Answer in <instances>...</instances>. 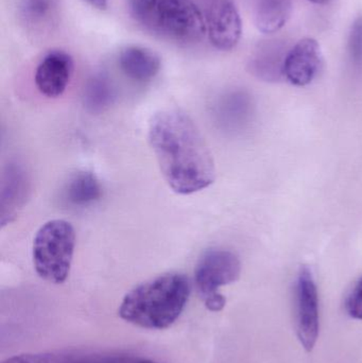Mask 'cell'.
Returning a JSON list of instances; mask_svg holds the SVG:
<instances>
[{
  "label": "cell",
  "mask_w": 362,
  "mask_h": 363,
  "mask_svg": "<svg viewBox=\"0 0 362 363\" xmlns=\"http://www.w3.org/2000/svg\"><path fill=\"white\" fill-rule=\"evenodd\" d=\"M53 10V0H23L21 13L29 25H42Z\"/></svg>",
  "instance_id": "obj_17"
},
{
  "label": "cell",
  "mask_w": 362,
  "mask_h": 363,
  "mask_svg": "<svg viewBox=\"0 0 362 363\" xmlns=\"http://www.w3.org/2000/svg\"><path fill=\"white\" fill-rule=\"evenodd\" d=\"M287 52L276 43H266L259 47L250 59L249 69L257 78L267 82H276L284 78L285 57Z\"/></svg>",
  "instance_id": "obj_12"
},
{
  "label": "cell",
  "mask_w": 362,
  "mask_h": 363,
  "mask_svg": "<svg viewBox=\"0 0 362 363\" xmlns=\"http://www.w3.org/2000/svg\"><path fill=\"white\" fill-rule=\"evenodd\" d=\"M297 334L306 352H312L320 330L319 294L310 269L300 271L297 281Z\"/></svg>",
  "instance_id": "obj_6"
},
{
  "label": "cell",
  "mask_w": 362,
  "mask_h": 363,
  "mask_svg": "<svg viewBox=\"0 0 362 363\" xmlns=\"http://www.w3.org/2000/svg\"><path fill=\"white\" fill-rule=\"evenodd\" d=\"M76 247V232L63 219L50 220L40 226L34 237L32 258L40 279L48 283L63 284L69 277Z\"/></svg>",
  "instance_id": "obj_3"
},
{
  "label": "cell",
  "mask_w": 362,
  "mask_h": 363,
  "mask_svg": "<svg viewBox=\"0 0 362 363\" xmlns=\"http://www.w3.org/2000/svg\"><path fill=\"white\" fill-rule=\"evenodd\" d=\"M63 198L74 207H86L101 199L102 186L95 174L78 172L68 179L64 187Z\"/></svg>",
  "instance_id": "obj_13"
},
{
  "label": "cell",
  "mask_w": 362,
  "mask_h": 363,
  "mask_svg": "<svg viewBox=\"0 0 362 363\" xmlns=\"http://www.w3.org/2000/svg\"><path fill=\"white\" fill-rule=\"evenodd\" d=\"M348 49L351 63L355 69L362 70V16H359L351 28Z\"/></svg>",
  "instance_id": "obj_18"
},
{
  "label": "cell",
  "mask_w": 362,
  "mask_h": 363,
  "mask_svg": "<svg viewBox=\"0 0 362 363\" xmlns=\"http://www.w3.org/2000/svg\"><path fill=\"white\" fill-rule=\"evenodd\" d=\"M2 363H72L69 358L53 354H23Z\"/></svg>",
  "instance_id": "obj_19"
},
{
  "label": "cell",
  "mask_w": 362,
  "mask_h": 363,
  "mask_svg": "<svg viewBox=\"0 0 362 363\" xmlns=\"http://www.w3.org/2000/svg\"><path fill=\"white\" fill-rule=\"evenodd\" d=\"M293 12V0H254L257 28L266 34L280 31Z\"/></svg>",
  "instance_id": "obj_14"
},
{
  "label": "cell",
  "mask_w": 362,
  "mask_h": 363,
  "mask_svg": "<svg viewBox=\"0 0 362 363\" xmlns=\"http://www.w3.org/2000/svg\"><path fill=\"white\" fill-rule=\"evenodd\" d=\"M29 180L21 166L9 165L2 176L0 223H10L18 215L28 198Z\"/></svg>",
  "instance_id": "obj_10"
},
{
  "label": "cell",
  "mask_w": 362,
  "mask_h": 363,
  "mask_svg": "<svg viewBox=\"0 0 362 363\" xmlns=\"http://www.w3.org/2000/svg\"><path fill=\"white\" fill-rule=\"evenodd\" d=\"M148 138L164 180L176 194H195L216 180L212 152L197 125L182 111L157 113L149 123Z\"/></svg>",
  "instance_id": "obj_1"
},
{
  "label": "cell",
  "mask_w": 362,
  "mask_h": 363,
  "mask_svg": "<svg viewBox=\"0 0 362 363\" xmlns=\"http://www.w3.org/2000/svg\"><path fill=\"white\" fill-rule=\"evenodd\" d=\"M118 65L121 72L138 83L153 80L161 70V59L150 49L129 46L120 51Z\"/></svg>",
  "instance_id": "obj_11"
},
{
  "label": "cell",
  "mask_w": 362,
  "mask_h": 363,
  "mask_svg": "<svg viewBox=\"0 0 362 363\" xmlns=\"http://www.w3.org/2000/svg\"><path fill=\"white\" fill-rule=\"evenodd\" d=\"M222 106L227 110V118L234 129L246 127L253 114V104L250 96L244 91H235L225 97Z\"/></svg>",
  "instance_id": "obj_16"
},
{
  "label": "cell",
  "mask_w": 362,
  "mask_h": 363,
  "mask_svg": "<svg viewBox=\"0 0 362 363\" xmlns=\"http://www.w3.org/2000/svg\"><path fill=\"white\" fill-rule=\"evenodd\" d=\"M89 2L94 8L99 9V10H104L108 6V0H85Z\"/></svg>",
  "instance_id": "obj_22"
},
{
  "label": "cell",
  "mask_w": 362,
  "mask_h": 363,
  "mask_svg": "<svg viewBox=\"0 0 362 363\" xmlns=\"http://www.w3.org/2000/svg\"><path fill=\"white\" fill-rule=\"evenodd\" d=\"M191 291V281L184 274L159 275L125 294L119 306V317L145 330H166L184 311Z\"/></svg>",
  "instance_id": "obj_2"
},
{
  "label": "cell",
  "mask_w": 362,
  "mask_h": 363,
  "mask_svg": "<svg viewBox=\"0 0 362 363\" xmlns=\"http://www.w3.org/2000/svg\"><path fill=\"white\" fill-rule=\"evenodd\" d=\"M346 309L351 318L362 321V277L346 298Z\"/></svg>",
  "instance_id": "obj_20"
},
{
  "label": "cell",
  "mask_w": 362,
  "mask_h": 363,
  "mask_svg": "<svg viewBox=\"0 0 362 363\" xmlns=\"http://www.w3.org/2000/svg\"><path fill=\"white\" fill-rule=\"evenodd\" d=\"M322 66L320 46L314 38L299 40L285 57L283 74L295 86H306L318 76Z\"/></svg>",
  "instance_id": "obj_8"
},
{
  "label": "cell",
  "mask_w": 362,
  "mask_h": 363,
  "mask_svg": "<svg viewBox=\"0 0 362 363\" xmlns=\"http://www.w3.org/2000/svg\"><path fill=\"white\" fill-rule=\"evenodd\" d=\"M204 17L208 40L217 50L230 51L237 46L242 23L233 0H208Z\"/></svg>",
  "instance_id": "obj_7"
},
{
  "label": "cell",
  "mask_w": 362,
  "mask_h": 363,
  "mask_svg": "<svg viewBox=\"0 0 362 363\" xmlns=\"http://www.w3.org/2000/svg\"><path fill=\"white\" fill-rule=\"evenodd\" d=\"M310 1L315 2V4H327L329 0H310Z\"/></svg>",
  "instance_id": "obj_23"
},
{
  "label": "cell",
  "mask_w": 362,
  "mask_h": 363,
  "mask_svg": "<svg viewBox=\"0 0 362 363\" xmlns=\"http://www.w3.org/2000/svg\"><path fill=\"white\" fill-rule=\"evenodd\" d=\"M74 59L62 50L50 51L35 70L36 87L47 98H59L67 89L74 74Z\"/></svg>",
  "instance_id": "obj_9"
},
{
  "label": "cell",
  "mask_w": 362,
  "mask_h": 363,
  "mask_svg": "<svg viewBox=\"0 0 362 363\" xmlns=\"http://www.w3.org/2000/svg\"><path fill=\"white\" fill-rule=\"evenodd\" d=\"M145 26L182 45L208 35L205 17L193 0H157Z\"/></svg>",
  "instance_id": "obj_4"
},
{
  "label": "cell",
  "mask_w": 362,
  "mask_h": 363,
  "mask_svg": "<svg viewBox=\"0 0 362 363\" xmlns=\"http://www.w3.org/2000/svg\"><path fill=\"white\" fill-rule=\"evenodd\" d=\"M157 0H131V10L133 16L142 25L147 23Z\"/></svg>",
  "instance_id": "obj_21"
},
{
  "label": "cell",
  "mask_w": 362,
  "mask_h": 363,
  "mask_svg": "<svg viewBox=\"0 0 362 363\" xmlns=\"http://www.w3.org/2000/svg\"><path fill=\"white\" fill-rule=\"evenodd\" d=\"M115 99V89L112 81L104 72H97L87 80L83 93L85 108L94 113L108 108Z\"/></svg>",
  "instance_id": "obj_15"
},
{
  "label": "cell",
  "mask_w": 362,
  "mask_h": 363,
  "mask_svg": "<svg viewBox=\"0 0 362 363\" xmlns=\"http://www.w3.org/2000/svg\"><path fill=\"white\" fill-rule=\"evenodd\" d=\"M242 273L239 258L233 252L210 249L204 252L195 269V284L206 308L219 313L225 308V300L219 289L235 283Z\"/></svg>",
  "instance_id": "obj_5"
}]
</instances>
